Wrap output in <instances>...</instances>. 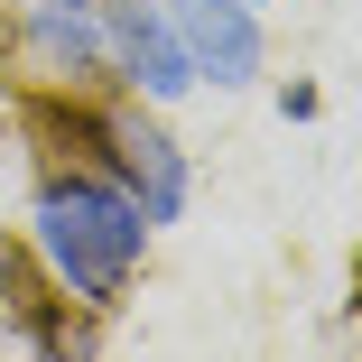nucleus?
I'll return each mask as SVG.
<instances>
[{"label":"nucleus","mask_w":362,"mask_h":362,"mask_svg":"<svg viewBox=\"0 0 362 362\" xmlns=\"http://www.w3.org/2000/svg\"><path fill=\"white\" fill-rule=\"evenodd\" d=\"M139 242H149L139 204H130L121 186H103V177H65V186L37 195V251H47V269L75 288L84 307H112V298H121Z\"/></svg>","instance_id":"1"},{"label":"nucleus","mask_w":362,"mask_h":362,"mask_svg":"<svg viewBox=\"0 0 362 362\" xmlns=\"http://www.w3.org/2000/svg\"><path fill=\"white\" fill-rule=\"evenodd\" d=\"M177 37L195 56V75H214V84H251L260 75V28H251L242 0H177Z\"/></svg>","instance_id":"2"},{"label":"nucleus","mask_w":362,"mask_h":362,"mask_svg":"<svg viewBox=\"0 0 362 362\" xmlns=\"http://www.w3.org/2000/svg\"><path fill=\"white\" fill-rule=\"evenodd\" d=\"M112 158H121V177H130L139 223H177V204H186V158H177V139L121 121V130H112Z\"/></svg>","instance_id":"3"},{"label":"nucleus","mask_w":362,"mask_h":362,"mask_svg":"<svg viewBox=\"0 0 362 362\" xmlns=\"http://www.w3.org/2000/svg\"><path fill=\"white\" fill-rule=\"evenodd\" d=\"M112 37H121V56L139 65V84H149L158 103H177L186 84H195V56H186V37L158 19V10H139V0H121L112 10Z\"/></svg>","instance_id":"4"},{"label":"nucleus","mask_w":362,"mask_h":362,"mask_svg":"<svg viewBox=\"0 0 362 362\" xmlns=\"http://www.w3.org/2000/svg\"><path fill=\"white\" fill-rule=\"evenodd\" d=\"M37 37H47V47H56V56H75V65H84V56H93V28H84V19H75V10H56V0H47V19H37Z\"/></svg>","instance_id":"5"},{"label":"nucleus","mask_w":362,"mask_h":362,"mask_svg":"<svg viewBox=\"0 0 362 362\" xmlns=\"http://www.w3.org/2000/svg\"><path fill=\"white\" fill-rule=\"evenodd\" d=\"M56 10H84V0H56Z\"/></svg>","instance_id":"6"},{"label":"nucleus","mask_w":362,"mask_h":362,"mask_svg":"<svg viewBox=\"0 0 362 362\" xmlns=\"http://www.w3.org/2000/svg\"><path fill=\"white\" fill-rule=\"evenodd\" d=\"M242 10H260V0H242Z\"/></svg>","instance_id":"7"}]
</instances>
